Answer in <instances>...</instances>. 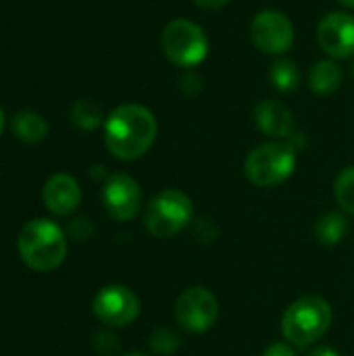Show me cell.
Instances as JSON below:
<instances>
[{"instance_id": "4316f807", "label": "cell", "mask_w": 354, "mask_h": 356, "mask_svg": "<svg viewBox=\"0 0 354 356\" xmlns=\"http://www.w3.org/2000/svg\"><path fill=\"white\" fill-rule=\"evenodd\" d=\"M2 131H4V113L0 108V136H2Z\"/></svg>"}, {"instance_id": "cb8c5ba5", "label": "cell", "mask_w": 354, "mask_h": 356, "mask_svg": "<svg viewBox=\"0 0 354 356\" xmlns=\"http://www.w3.org/2000/svg\"><path fill=\"white\" fill-rule=\"evenodd\" d=\"M230 0H194V4L198 8H204V10H217V8H223Z\"/></svg>"}, {"instance_id": "30bf717a", "label": "cell", "mask_w": 354, "mask_h": 356, "mask_svg": "<svg viewBox=\"0 0 354 356\" xmlns=\"http://www.w3.org/2000/svg\"><path fill=\"white\" fill-rule=\"evenodd\" d=\"M102 202L106 213L117 221H129L142 207L140 184L127 173H113L104 179Z\"/></svg>"}, {"instance_id": "52a82bcc", "label": "cell", "mask_w": 354, "mask_h": 356, "mask_svg": "<svg viewBox=\"0 0 354 356\" xmlns=\"http://www.w3.org/2000/svg\"><path fill=\"white\" fill-rule=\"evenodd\" d=\"M250 40L263 54H284L294 44V25L286 13L265 8L250 23Z\"/></svg>"}, {"instance_id": "ba28073f", "label": "cell", "mask_w": 354, "mask_h": 356, "mask_svg": "<svg viewBox=\"0 0 354 356\" xmlns=\"http://www.w3.org/2000/svg\"><path fill=\"white\" fill-rule=\"evenodd\" d=\"M219 317V302L215 294L202 286L188 288L175 302V319L192 334H202L215 325Z\"/></svg>"}, {"instance_id": "83f0119b", "label": "cell", "mask_w": 354, "mask_h": 356, "mask_svg": "<svg viewBox=\"0 0 354 356\" xmlns=\"http://www.w3.org/2000/svg\"><path fill=\"white\" fill-rule=\"evenodd\" d=\"M340 4H344V6H348V8H354V0H338Z\"/></svg>"}, {"instance_id": "7a4b0ae2", "label": "cell", "mask_w": 354, "mask_h": 356, "mask_svg": "<svg viewBox=\"0 0 354 356\" xmlns=\"http://www.w3.org/2000/svg\"><path fill=\"white\" fill-rule=\"evenodd\" d=\"M17 248L21 261L29 269L48 273L63 265L67 254V238L54 221L33 219L21 227Z\"/></svg>"}, {"instance_id": "7c38bea8", "label": "cell", "mask_w": 354, "mask_h": 356, "mask_svg": "<svg viewBox=\"0 0 354 356\" xmlns=\"http://www.w3.org/2000/svg\"><path fill=\"white\" fill-rule=\"evenodd\" d=\"M42 200L46 209L54 215H71L81 200V188L69 173L52 175L42 190Z\"/></svg>"}, {"instance_id": "7402d4cb", "label": "cell", "mask_w": 354, "mask_h": 356, "mask_svg": "<svg viewBox=\"0 0 354 356\" xmlns=\"http://www.w3.org/2000/svg\"><path fill=\"white\" fill-rule=\"evenodd\" d=\"M94 344H96V348H98L100 353H104V355H108V353H115V350L119 348V344H117V338H115V336H111V334H98Z\"/></svg>"}, {"instance_id": "f546056e", "label": "cell", "mask_w": 354, "mask_h": 356, "mask_svg": "<svg viewBox=\"0 0 354 356\" xmlns=\"http://www.w3.org/2000/svg\"><path fill=\"white\" fill-rule=\"evenodd\" d=\"M353 75H354V65H353Z\"/></svg>"}, {"instance_id": "2e32d148", "label": "cell", "mask_w": 354, "mask_h": 356, "mask_svg": "<svg viewBox=\"0 0 354 356\" xmlns=\"http://www.w3.org/2000/svg\"><path fill=\"white\" fill-rule=\"evenodd\" d=\"M348 229H351L348 219L342 213H325L317 219L315 238L325 246H336L348 236Z\"/></svg>"}, {"instance_id": "ffe728a7", "label": "cell", "mask_w": 354, "mask_h": 356, "mask_svg": "<svg viewBox=\"0 0 354 356\" xmlns=\"http://www.w3.org/2000/svg\"><path fill=\"white\" fill-rule=\"evenodd\" d=\"M182 346L179 334H175L169 327H159L150 336V348L159 355H173Z\"/></svg>"}, {"instance_id": "484cf974", "label": "cell", "mask_w": 354, "mask_h": 356, "mask_svg": "<svg viewBox=\"0 0 354 356\" xmlns=\"http://www.w3.org/2000/svg\"><path fill=\"white\" fill-rule=\"evenodd\" d=\"M92 177H94V179L104 177V169H102V167H92Z\"/></svg>"}, {"instance_id": "8992f818", "label": "cell", "mask_w": 354, "mask_h": 356, "mask_svg": "<svg viewBox=\"0 0 354 356\" xmlns=\"http://www.w3.org/2000/svg\"><path fill=\"white\" fill-rule=\"evenodd\" d=\"M161 46L165 56L182 69H194L209 54V38L204 29L190 19H173L167 23Z\"/></svg>"}, {"instance_id": "603a6c76", "label": "cell", "mask_w": 354, "mask_h": 356, "mask_svg": "<svg viewBox=\"0 0 354 356\" xmlns=\"http://www.w3.org/2000/svg\"><path fill=\"white\" fill-rule=\"evenodd\" d=\"M263 356H296V353H294V348H292L290 344H286V342H275V344H271V346L265 348Z\"/></svg>"}, {"instance_id": "5bb4252c", "label": "cell", "mask_w": 354, "mask_h": 356, "mask_svg": "<svg viewBox=\"0 0 354 356\" xmlns=\"http://www.w3.org/2000/svg\"><path fill=\"white\" fill-rule=\"evenodd\" d=\"M344 81V73L340 69V65H336V60H317L311 71H309V86L315 94L319 96H330L336 90H340Z\"/></svg>"}, {"instance_id": "4fadbf2b", "label": "cell", "mask_w": 354, "mask_h": 356, "mask_svg": "<svg viewBox=\"0 0 354 356\" xmlns=\"http://www.w3.org/2000/svg\"><path fill=\"white\" fill-rule=\"evenodd\" d=\"M255 123L257 127L269 136V138H292L294 134V117H292V111L280 102V100H261L257 106H255Z\"/></svg>"}, {"instance_id": "8fae6325", "label": "cell", "mask_w": 354, "mask_h": 356, "mask_svg": "<svg viewBox=\"0 0 354 356\" xmlns=\"http://www.w3.org/2000/svg\"><path fill=\"white\" fill-rule=\"evenodd\" d=\"M317 42L321 50L336 58H351L354 54V15L344 10L328 13L317 27Z\"/></svg>"}, {"instance_id": "f1b7e54d", "label": "cell", "mask_w": 354, "mask_h": 356, "mask_svg": "<svg viewBox=\"0 0 354 356\" xmlns=\"http://www.w3.org/2000/svg\"><path fill=\"white\" fill-rule=\"evenodd\" d=\"M125 356H146V355H140V353H131V355H125Z\"/></svg>"}, {"instance_id": "277c9868", "label": "cell", "mask_w": 354, "mask_h": 356, "mask_svg": "<svg viewBox=\"0 0 354 356\" xmlns=\"http://www.w3.org/2000/svg\"><path fill=\"white\" fill-rule=\"evenodd\" d=\"M296 169V148L290 142H267L248 152L244 175L259 188H273L290 179Z\"/></svg>"}, {"instance_id": "6da1fadb", "label": "cell", "mask_w": 354, "mask_h": 356, "mask_svg": "<svg viewBox=\"0 0 354 356\" xmlns=\"http://www.w3.org/2000/svg\"><path fill=\"white\" fill-rule=\"evenodd\" d=\"M156 117L142 104H121L104 119L106 150L119 161L144 156L156 140Z\"/></svg>"}, {"instance_id": "44dd1931", "label": "cell", "mask_w": 354, "mask_h": 356, "mask_svg": "<svg viewBox=\"0 0 354 356\" xmlns=\"http://www.w3.org/2000/svg\"><path fill=\"white\" fill-rule=\"evenodd\" d=\"M92 232H94L92 221L86 217H79V219L71 221V225H69V234L75 242H86L92 236Z\"/></svg>"}, {"instance_id": "5b68a950", "label": "cell", "mask_w": 354, "mask_h": 356, "mask_svg": "<svg viewBox=\"0 0 354 356\" xmlns=\"http://www.w3.org/2000/svg\"><path fill=\"white\" fill-rule=\"evenodd\" d=\"M194 215V204L182 190H163L146 207L144 227L154 238H171L179 234Z\"/></svg>"}, {"instance_id": "d6986e66", "label": "cell", "mask_w": 354, "mask_h": 356, "mask_svg": "<svg viewBox=\"0 0 354 356\" xmlns=\"http://www.w3.org/2000/svg\"><path fill=\"white\" fill-rule=\"evenodd\" d=\"M334 196L344 213L354 215V165L338 173L334 181Z\"/></svg>"}, {"instance_id": "e0dca14e", "label": "cell", "mask_w": 354, "mask_h": 356, "mask_svg": "<svg viewBox=\"0 0 354 356\" xmlns=\"http://www.w3.org/2000/svg\"><path fill=\"white\" fill-rule=\"evenodd\" d=\"M269 79H271V86L277 92L288 94V92H294L300 86V69H298V65L294 60L280 58V60H275L271 65Z\"/></svg>"}, {"instance_id": "9c48e42d", "label": "cell", "mask_w": 354, "mask_h": 356, "mask_svg": "<svg viewBox=\"0 0 354 356\" xmlns=\"http://www.w3.org/2000/svg\"><path fill=\"white\" fill-rule=\"evenodd\" d=\"M94 315L111 327H125L140 315V298L125 286H104L92 300Z\"/></svg>"}, {"instance_id": "3957f363", "label": "cell", "mask_w": 354, "mask_h": 356, "mask_svg": "<svg viewBox=\"0 0 354 356\" xmlns=\"http://www.w3.org/2000/svg\"><path fill=\"white\" fill-rule=\"evenodd\" d=\"M332 307L321 296H305L294 300L282 315V336L296 348H307L328 334L332 327Z\"/></svg>"}, {"instance_id": "d4e9b609", "label": "cell", "mask_w": 354, "mask_h": 356, "mask_svg": "<svg viewBox=\"0 0 354 356\" xmlns=\"http://www.w3.org/2000/svg\"><path fill=\"white\" fill-rule=\"evenodd\" d=\"M309 356H340V353L334 350V348H330V346H319V348H315Z\"/></svg>"}, {"instance_id": "ac0fdd59", "label": "cell", "mask_w": 354, "mask_h": 356, "mask_svg": "<svg viewBox=\"0 0 354 356\" xmlns=\"http://www.w3.org/2000/svg\"><path fill=\"white\" fill-rule=\"evenodd\" d=\"M71 121L83 129V131H92L96 129L98 125H102L104 121V113H102V106L90 98H83V100H77L71 108Z\"/></svg>"}, {"instance_id": "9a60e30c", "label": "cell", "mask_w": 354, "mask_h": 356, "mask_svg": "<svg viewBox=\"0 0 354 356\" xmlns=\"http://www.w3.org/2000/svg\"><path fill=\"white\" fill-rule=\"evenodd\" d=\"M13 131L25 144H40L48 134V123L35 111H19L13 117Z\"/></svg>"}]
</instances>
